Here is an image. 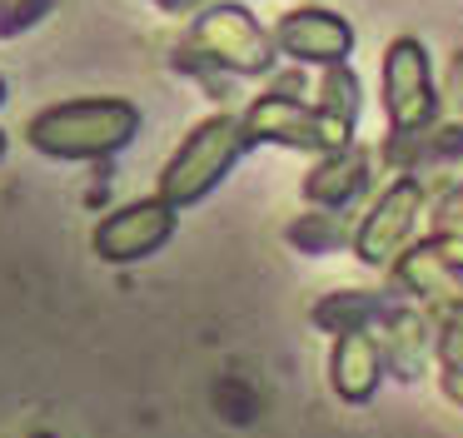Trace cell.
I'll use <instances>...</instances> for the list:
<instances>
[]
</instances>
